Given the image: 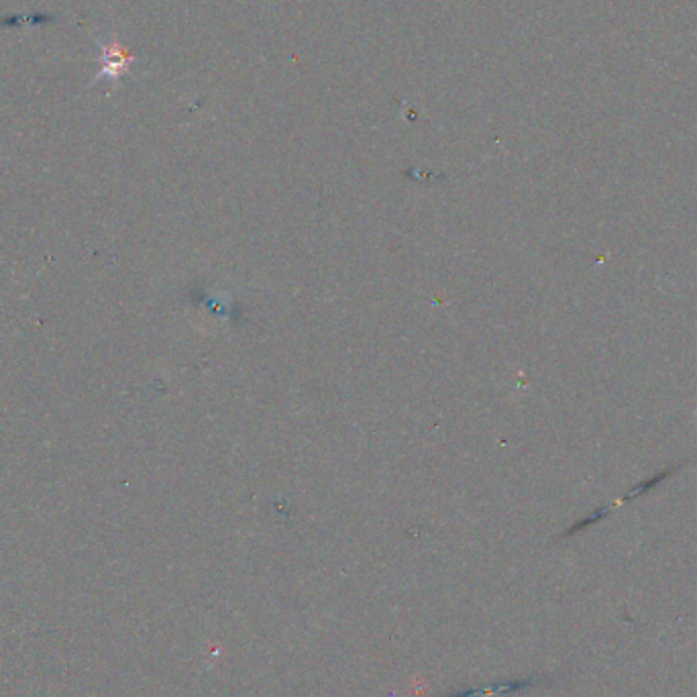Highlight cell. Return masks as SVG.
Wrapping results in <instances>:
<instances>
[{
	"instance_id": "1",
	"label": "cell",
	"mask_w": 697,
	"mask_h": 697,
	"mask_svg": "<svg viewBox=\"0 0 697 697\" xmlns=\"http://www.w3.org/2000/svg\"><path fill=\"white\" fill-rule=\"evenodd\" d=\"M133 56L127 51V47L113 37L108 43H102V54H100V61H102V70L98 72L96 77L92 84L100 82V77H108L111 84H116L120 77L125 76L133 63Z\"/></svg>"
}]
</instances>
